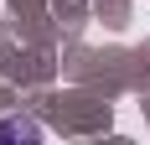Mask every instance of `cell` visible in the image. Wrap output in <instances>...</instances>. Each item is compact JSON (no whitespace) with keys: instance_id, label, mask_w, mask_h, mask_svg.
<instances>
[{"instance_id":"1","label":"cell","mask_w":150,"mask_h":145,"mask_svg":"<svg viewBox=\"0 0 150 145\" xmlns=\"http://www.w3.org/2000/svg\"><path fill=\"white\" fill-rule=\"evenodd\" d=\"M36 124H31V119H5V124H0V140H36Z\"/></svg>"}]
</instances>
